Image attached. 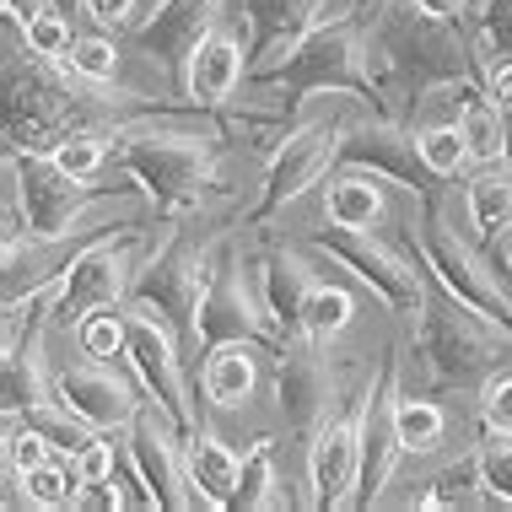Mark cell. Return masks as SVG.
<instances>
[{
    "instance_id": "6da1fadb",
    "label": "cell",
    "mask_w": 512,
    "mask_h": 512,
    "mask_svg": "<svg viewBox=\"0 0 512 512\" xmlns=\"http://www.w3.org/2000/svg\"><path fill=\"white\" fill-rule=\"evenodd\" d=\"M415 356L432 389H469L480 378H491L496 367L512 362V318L486 313L480 302L459 297L453 286H442L432 275L426 292V313L415 324Z\"/></svg>"
},
{
    "instance_id": "7a4b0ae2",
    "label": "cell",
    "mask_w": 512,
    "mask_h": 512,
    "mask_svg": "<svg viewBox=\"0 0 512 512\" xmlns=\"http://www.w3.org/2000/svg\"><path fill=\"white\" fill-rule=\"evenodd\" d=\"M151 243H157V232H151L146 221L141 227H114V232H103V238L81 243L71 254V265L60 270V281L49 286V313H44L49 340L65 345L87 313L124 308V302L135 297V281H141V270H146Z\"/></svg>"
},
{
    "instance_id": "3957f363",
    "label": "cell",
    "mask_w": 512,
    "mask_h": 512,
    "mask_svg": "<svg viewBox=\"0 0 512 512\" xmlns=\"http://www.w3.org/2000/svg\"><path fill=\"white\" fill-rule=\"evenodd\" d=\"M124 308H130V351H124V362L141 378L146 399H157L162 410H173L184 426H200L195 383H189V362H195V356H184L189 351L184 335H178L168 324V313L146 297H130Z\"/></svg>"
},
{
    "instance_id": "277c9868",
    "label": "cell",
    "mask_w": 512,
    "mask_h": 512,
    "mask_svg": "<svg viewBox=\"0 0 512 512\" xmlns=\"http://www.w3.org/2000/svg\"><path fill=\"white\" fill-rule=\"evenodd\" d=\"M54 345V340H49ZM54 399H60L71 415H81L98 432L124 437L135 426V415L146 405L141 378L130 372V362H98V356H54Z\"/></svg>"
},
{
    "instance_id": "5b68a950",
    "label": "cell",
    "mask_w": 512,
    "mask_h": 512,
    "mask_svg": "<svg viewBox=\"0 0 512 512\" xmlns=\"http://www.w3.org/2000/svg\"><path fill=\"white\" fill-rule=\"evenodd\" d=\"M248 65H254V27H248V11L238 6L189 49L184 71H178V92H184V103L221 114L248 87Z\"/></svg>"
},
{
    "instance_id": "8992f818",
    "label": "cell",
    "mask_w": 512,
    "mask_h": 512,
    "mask_svg": "<svg viewBox=\"0 0 512 512\" xmlns=\"http://www.w3.org/2000/svg\"><path fill=\"white\" fill-rule=\"evenodd\" d=\"M308 275H302V286H297V302H292V340H308L313 351H335V345L356 329V318H362V308H356V292H351V281H340V275H329L335 270V259H324L318 248L308 243ZM286 340V345H292Z\"/></svg>"
},
{
    "instance_id": "52a82bcc",
    "label": "cell",
    "mask_w": 512,
    "mask_h": 512,
    "mask_svg": "<svg viewBox=\"0 0 512 512\" xmlns=\"http://www.w3.org/2000/svg\"><path fill=\"white\" fill-rule=\"evenodd\" d=\"M265 356H275V345L265 340H211L200 356V394L216 415H243L259 405L265 394Z\"/></svg>"
},
{
    "instance_id": "ba28073f",
    "label": "cell",
    "mask_w": 512,
    "mask_h": 512,
    "mask_svg": "<svg viewBox=\"0 0 512 512\" xmlns=\"http://www.w3.org/2000/svg\"><path fill=\"white\" fill-rule=\"evenodd\" d=\"M394 178L367 168V162H340L335 173L324 178V189H318V216H324V227L335 232H372L383 227V221H394Z\"/></svg>"
},
{
    "instance_id": "9c48e42d",
    "label": "cell",
    "mask_w": 512,
    "mask_h": 512,
    "mask_svg": "<svg viewBox=\"0 0 512 512\" xmlns=\"http://www.w3.org/2000/svg\"><path fill=\"white\" fill-rule=\"evenodd\" d=\"M394 437H399V448H405V464H399L394 486L405 475H415L421 464H437V459H448V453H459L453 448V410L432 394H410L405 383H399V367H394ZM464 448H475V442H464Z\"/></svg>"
},
{
    "instance_id": "30bf717a",
    "label": "cell",
    "mask_w": 512,
    "mask_h": 512,
    "mask_svg": "<svg viewBox=\"0 0 512 512\" xmlns=\"http://www.w3.org/2000/svg\"><path fill=\"white\" fill-rule=\"evenodd\" d=\"M184 469H189V486H195L200 507H232L238 496V480H243V453L232 448L216 426H189L184 432Z\"/></svg>"
},
{
    "instance_id": "8fae6325",
    "label": "cell",
    "mask_w": 512,
    "mask_h": 512,
    "mask_svg": "<svg viewBox=\"0 0 512 512\" xmlns=\"http://www.w3.org/2000/svg\"><path fill=\"white\" fill-rule=\"evenodd\" d=\"M464 221L486 248H502L512 238V162H480L469 178H459Z\"/></svg>"
},
{
    "instance_id": "7c38bea8",
    "label": "cell",
    "mask_w": 512,
    "mask_h": 512,
    "mask_svg": "<svg viewBox=\"0 0 512 512\" xmlns=\"http://www.w3.org/2000/svg\"><path fill=\"white\" fill-rule=\"evenodd\" d=\"M259 507H302V491H292L281 464V437L259 432L243 448V480L232 496V512H259Z\"/></svg>"
},
{
    "instance_id": "4fadbf2b",
    "label": "cell",
    "mask_w": 512,
    "mask_h": 512,
    "mask_svg": "<svg viewBox=\"0 0 512 512\" xmlns=\"http://www.w3.org/2000/svg\"><path fill=\"white\" fill-rule=\"evenodd\" d=\"M6 507H38V512H76L87 507V480H81V469L71 453H54L44 459L38 469H27L22 480H6Z\"/></svg>"
},
{
    "instance_id": "5bb4252c",
    "label": "cell",
    "mask_w": 512,
    "mask_h": 512,
    "mask_svg": "<svg viewBox=\"0 0 512 512\" xmlns=\"http://www.w3.org/2000/svg\"><path fill=\"white\" fill-rule=\"evenodd\" d=\"M415 157H421L426 178H469L475 173V151H469L459 119H432V124H415Z\"/></svg>"
},
{
    "instance_id": "9a60e30c",
    "label": "cell",
    "mask_w": 512,
    "mask_h": 512,
    "mask_svg": "<svg viewBox=\"0 0 512 512\" xmlns=\"http://www.w3.org/2000/svg\"><path fill=\"white\" fill-rule=\"evenodd\" d=\"M459 130H464L469 151H475V168L480 162H507V108L496 103L480 81L464 92V103H459Z\"/></svg>"
},
{
    "instance_id": "2e32d148",
    "label": "cell",
    "mask_w": 512,
    "mask_h": 512,
    "mask_svg": "<svg viewBox=\"0 0 512 512\" xmlns=\"http://www.w3.org/2000/svg\"><path fill=\"white\" fill-rule=\"evenodd\" d=\"M65 71L92 81V87H119L124 65H130V49H124V33H108V27H92V33H76L71 54H65Z\"/></svg>"
},
{
    "instance_id": "e0dca14e",
    "label": "cell",
    "mask_w": 512,
    "mask_h": 512,
    "mask_svg": "<svg viewBox=\"0 0 512 512\" xmlns=\"http://www.w3.org/2000/svg\"><path fill=\"white\" fill-rule=\"evenodd\" d=\"M49 157H54V168L71 173L76 184H108V168H114L108 130H76V135H65Z\"/></svg>"
},
{
    "instance_id": "ac0fdd59",
    "label": "cell",
    "mask_w": 512,
    "mask_h": 512,
    "mask_svg": "<svg viewBox=\"0 0 512 512\" xmlns=\"http://www.w3.org/2000/svg\"><path fill=\"white\" fill-rule=\"evenodd\" d=\"M11 22L22 27V38H27V49L33 54H44V60H65L76 44V27H71V11L60 6V0H44L38 11H27V17H17V11H6Z\"/></svg>"
},
{
    "instance_id": "d6986e66",
    "label": "cell",
    "mask_w": 512,
    "mask_h": 512,
    "mask_svg": "<svg viewBox=\"0 0 512 512\" xmlns=\"http://www.w3.org/2000/svg\"><path fill=\"white\" fill-rule=\"evenodd\" d=\"M71 345L81 356H98V362H124L130 351V308H98L76 324Z\"/></svg>"
},
{
    "instance_id": "ffe728a7",
    "label": "cell",
    "mask_w": 512,
    "mask_h": 512,
    "mask_svg": "<svg viewBox=\"0 0 512 512\" xmlns=\"http://www.w3.org/2000/svg\"><path fill=\"white\" fill-rule=\"evenodd\" d=\"M475 464H480V480H486L491 507L512 512V432H486V426H480Z\"/></svg>"
},
{
    "instance_id": "44dd1931",
    "label": "cell",
    "mask_w": 512,
    "mask_h": 512,
    "mask_svg": "<svg viewBox=\"0 0 512 512\" xmlns=\"http://www.w3.org/2000/svg\"><path fill=\"white\" fill-rule=\"evenodd\" d=\"M54 442L44 426H33L27 415H6V480H22L27 469H38L44 459H54Z\"/></svg>"
},
{
    "instance_id": "7402d4cb",
    "label": "cell",
    "mask_w": 512,
    "mask_h": 512,
    "mask_svg": "<svg viewBox=\"0 0 512 512\" xmlns=\"http://www.w3.org/2000/svg\"><path fill=\"white\" fill-rule=\"evenodd\" d=\"M475 421L486 432H512V362L496 367L491 378H480L475 389Z\"/></svg>"
},
{
    "instance_id": "603a6c76",
    "label": "cell",
    "mask_w": 512,
    "mask_h": 512,
    "mask_svg": "<svg viewBox=\"0 0 512 512\" xmlns=\"http://www.w3.org/2000/svg\"><path fill=\"white\" fill-rule=\"evenodd\" d=\"M475 76H480V87H486L496 103L512 108V49H491V54H480V60H475Z\"/></svg>"
},
{
    "instance_id": "cb8c5ba5",
    "label": "cell",
    "mask_w": 512,
    "mask_h": 512,
    "mask_svg": "<svg viewBox=\"0 0 512 512\" xmlns=\"http://www.w3.org/2000/svg\"><path fill=\"white\" fill-rule=\"evenodd\" d=\"M92 27H108V33H130L141 22V0H81Z\"/></svg>"
},
{
    "instance_id": "d4e9b609",
    "label": "cell",
    "mask_w": 512,
    "mask_h": 512,
    "mask_svg": "<svg viewBox=\"0 0 512 512\" xmlns=\"http://www.w3.org/2000/svg\"><path fill=\"white\" fill-rule=\"evenodd\" d=\"M496 259H502V270H507V281H512V238H507L502 248H496Z\"/></svg>"
},
{
    "instance_id": "484cf974",
    "label": "cell",
    "mask_w": 512,
    "mask_h": 512,
    "mask_svg": "<svg viewBox=\"0 0 512 512\" xmlns=\"http://www.w3.org/2000/svg\"><path fill=\"white\" fill-rule=\"evenodd\" d=\"M507 162H512V108H507Z\"/></svg>"
}]
</instances>
